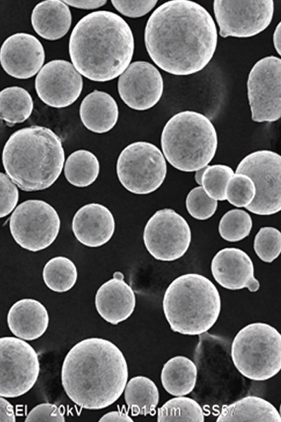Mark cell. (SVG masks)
Listing matches in <instances>:
<instances>
[{
  "label": "cell",
  "instance_id": "obj_1",
  "mask_svg": "<svg viewBox=\"0 0 281 422\" xmlns=\"http://www.w3.org/2000/svg\"><path fill=\"white\" fill-rule=\"evenodd\" d=\"M144 40L149 56L160 69L186 76L207 65L215 53L218 34L203 6L189 0H171L150 15Z\"/></svg>",
  "mask_w": 281,
  "mask_h": 422
},
{
  "label": "cell",
  "instance_id": "obj_2",
  "mask_svg": "<svg viewBox=\"0 0 281 422\" xmlns=\"http://www.w3.org/2000/svg\"><path fill=\"white\" fill-rule=\"evenodd\" d=\"M129 376L126 359L111 341L89 338L76 343L61 369L63 389L72 402L85 409H105L124 391Z\"/></svg>",
  "mask_w": 281,
  "mask_h": 422
},
{
  "label": "cell",
  "instance_id": "obj_3",
  "mask_svg": "<svg viewBox=\"0 0 281 422\" xmlns=\"http://www.w3.org/2000/svg\"><path fill=\"white\" fill-rule=\"evenodd\" d=\"M133 51L131 27L121 16L107 11L84 16L69 41L72 65L94 82H107L121 75L129 66Z\"/></svg>",
  "mask_w": 281,
  "mask_h": 422
},
{
  "label": "cell",
  "instance_id": "obj_4",
  "mask_svg": "<svg viewBox=\"0 0 281 422\" xmlns=\"http://www.w3.org/2000/svg\"><path fill=\"white\" fill-rule=\"evenodd\" d=\"M2 162L6 174L24 191L49 188L65 162L62 141L51 129L30 126L13 132L6 142Z\"/></svg>",
  "mask_w": 281,
  "mask_h": 422
},
{
  "label": "cell",
  "instance_id": "obj_5",
  "mask_svg": "<svg viewBox=\"0 0 281 422\" xmlns=\"http://www.w3.org/2000/svg\"><path fill=\"white\" fill-rule=\"evenodd\" d=\"M162 307L173 331L198 335L216 324L221 310V300L211 280L202 274L189 273L176 278L169 285Z\"/></svg>",
  "mask_w": 281,
  "mask_h": 422
},
{
  "label": "cell",
  "instance_id": "obj_6",
  "mask_svg": "<svg viewBox=\"0 0 281 422\" xmlns=\"http://www.w3.org/2000/svg\"><path fill=\"white\" fill-rule=\"evenodd\" d=\"M218 146L216 129L204 115L184 110L164 125L161 146L166 160L182 172H196L214 158Z\"/></svg>",
  "mask_w": 281,
  "mask_h": 422
},
{
  "label": "cell",
  "instance_id": "obj_7",
  "mask_svg": "<svg viewBox=\"0 0 281 422\" xmlns=\"http://www.w3.org/2000/svg\"><path fill=\"white\" fill-rule=\"evenodd\" d=\"M231 358L244 377L255 381L268 380L281 370V333L268 324L251 323L235 335Z\"/></svg>",
  "mask_w": 281,
  "mask_h": 422
},
{
  "label": "cell",
  "instance_id": "obj_8",
  "mask_svg": "<svg viewBox=\"0 0 281 422\" xmlns=\"http://www.w3.org/2000/svg\"><path fill=\"white\" fill-rule=\"evenodd\" d=\"M166 170L162 151L146 141H136L126 146L116 165L121 184L137 195L149 194L159 188L165 179Z\"/></svg>",
  "mask_w": 281,
  "mask_h": 422
},
{
  "label": "cell",
  "instance_id": "obj_9",
  "mask_svg": "<svg viewBox=\"0 0 281 422\" xmlns=\"http://www.w3.org/2000/svg\"><path fill=\"white\" fill-rule=\"evenodd\" d=\"M60 228L55 208L42 200H27L15 207L9 219L11 234L21 248L37 252L56 239Z\"/></svg>",
  "mask_w": 281,
  "mask_h": 422
},
{
  "label": "cell",
  "instance_id": "obj_10",
  "mask_svg": "<svg viewBox=\"0 0 281 422\" xmlns=\"http://www.w3.org/2000/svg\"><path fill=\"white\" fill-rule=\"evenodd\" d=\"M236 173L249 177L256 186L252 203L245 207L259 215H271L281 211V155L260 150L246 155L238 164Z\"/></svg>",
  "mask_w": 281,
  "mask_h": 422
},
{
  "label": "cell",
  "instance_id": "obj_11",
  "mask_svg": "<svg viewBox=\"0 0 281 422\" xmlns=\"http://www.w3.org/2000/svg\"><path fill=\"white\" fill-rule=\"evenodd\" d=\"M40 371L34 349L19 338L0 339V395L20 397L35 384Z\"/></svg>",
  "mask_w": 281,
  "mask_h": 422
},
{
  "label": "cell",
  "instance_id": "obj_12",
  "mask_svg": "<svg viewBox=\"0 0 281 422\" xmlns=\"http://www.w3.org/2000/svg\"><path fill=\"white\" fill-rule=\"evenodd\" d=\"M247 96L251 119L275 122L281 117V59L264 57L251 68L247 79Z\"/></svg>",
  "mask_w": 281,
  "mask_h": 422
},
{
  "label": "cell",
  "instance_id": "obj_13",
  "mask_svg": "<svg viewBox=\"0 0 281 422\" xmlns=\"http://www.w3.org/2000/svg\"><path fill=\"white\" fill-rule=\"evenodd\" d=\"M143 241L156 260H176L183 256L191 242V230L186 220L175 210L164 208L155 212L147 222Z\"/></svg>",
  "mask_w": 281,
  "mask_h": 422
},
{
  "label": "cell",
  "instance_id": "obj_14",
  "mask_svg": "<svg viewBox=\"0 0 281 422\" xmlns=\"http://www.w3.org/2000/svg\"><path fill=\"white\" fill-rule=\"evenodd\" d=\"M213 7L223 38L254 37L268 27L274 13L272 0H215Z\"/></svg>",
  "mask_w": 281,
  "mask_h": 422
},
{
  "label": "cell",
  "instance_id": "obj_15",
  "mask_svg": "<svg viewBox=\"0 0 281 422\" xmlns=\"http://www.w3.org/2000/svg\"><path fill=\"white\" fill-rule=\"evenodd\" d=\"M81 74L69 61L53 60L46 63L35 79L39 98L46 105L56 108L74 103L82 91Z\"/></svg>",
  "mask_w": 281,
  "mask_h": 422
},
{
  "label": "cell",
  "instance_id": "obj_16",
  "mask_svg": "<svg viewBox=\"0 0 281 422\" xmlns=\"http://www.w3.org/2000/svg\"><path fill=\"white\" fill-rule=\"evenodd\" d=\"M117 89L127 106L136 110H146L160 100L164 82L155 65L138 60L131 63L119 76Z\"/></svg>",
  "mask_w": 281,
  "mask_h": 422
},
{
  "label": "cell",
  "instance_id": "obj_17",
  "mask_svg": "<svg viewBox=\"0 0 281 422\" xmlns=\"http://www.w3.org/2000/svg\"><path fill=\"white\" fill-rule=\"evenodd\" d=\"M45 51L34 36L19 32L9 36L0 50V61L4 71L17 79H28L42 68Z\"/></svg>",
  "mask_w": 281,
  "mask_h": 422
},
{
  "label": "cell",
  "instance_id": "obj_18",
  "mask_svg": "<svg viewBox=\"0 0 281 422\" xmlns=\"http://www.w3.org/2000/svg\"><path fill=\"white\" fill-rule=\"evenodd\" d=\"M211 270L215 281L228 290L247 288L256 292L259 289L253 262L241 249L226 248L219 250L211 260Z\"/></svg>",
  "mask_w": 281,
  "mask_h": 422
},
{
  "label": "cell",
  "instance_id": "obj_19",
  "mask_svg": "<svg viewBox=\"0 0 281 422\" xmlns=\"http://www.w3.org/2000/svg\"><path fill=\"white\" fill-rule=\"evenodd\" d=\"M72 232L82 245L97 248L107 243L115 229L111 211L100 203H89L80 207L72 222Z\"/></svg>",
  "mask_w": 281,
  "mask_h": 422
},
{
  "label": "cell",
  "instance_id": "obj_20",
  "mask_svg": "<svg viewBox=\"0 0 281 422\" xmlns=\"http://www.w3.org/2000/svg\"><path fill=\"white\" fill-rule=\"evenodd\" d=\"M95 306L107 322L117 325L130 317L136 307V295L124 279L113 277L103 283L95 296Z\"/></svg>",
  "mask_w": 281,
  "mask_h": 422
},
{
  "label": "cell",
  "instance_id": "obj_21",
  "mask_svg": "<svg viewBox=\"0 0 281 422\" xmlns=\"http://www.w3.org/2000/svg\"><path fill=\"white\" fill-rule=\"evenodd\" d=\"M49 316L45 306L39 301L24 298L16 301L7 314L8 326L16 337L34 340L46 332Z\"/></svg>",
  "mask_w": 281,
  "mask_h": 422
},
{
  "label": "cell",
  "instance_id": "obj_22",
  "mask_svg": "<svg viewBox=\"0 0 281 422\" xmlns=\"http://www.w3.org/2000/svg\"><path fill=\"white\" fill-rule=\"evenodd\" d=\"M31 23L36 33L47 40H57L69 31L72 15L67 5L60 0H46L34 8Z\"/></svg>",
  "mask_w": 281,
  "mask_h": 422
},
{
  "label": "cell",
  "instance_id": "obj_23",
  "mask_svg": "<svg viewBox=\"0 0 281 422\" xmlns=\"http://www.w3.org/2000/svg\"><path fill=\"white\" fill-rule=\"evenodd\" d=\"M79 115L84 127L92 132L103 134L111 130L119 117L118 106L107 92L94 90L82 100Z\"/></svg>",
  "mask_w": 281,
  "mask_h": 422
},
{
  "label": "cell",
  "instance_id": "obj_24",
  "mask_svg": "<svg viewBox=\"0 0 281 422\" xmlns=\"http://www.w3.org/2000/svg\"><path fill=\"white\" fill-rule=\"evenodd\" d=\"M217 422H281L277 409L268 401L257 396H247L223 406Z\"/></svg>",
  "mask_w": 281,
  "mask_h": 422
},
{
  "label": "cell",
  "instance_id": "obj_25",
  "mask_svg": "<svg viewBox=\"0 0 281 422\" xmlns=\"http://www.w3.org/2000/svg\"><path fill=\"white\" fill-rule=\"evenodd\" d=\"M197 377L195 364L185 356L169 359L161 371V382L164 390L173 396H185L195 388Z\"/></svg>",
  "mask_w": 281,
  "mask_h": 422
},
{
  "label": "cell",
  "instance_id": "obj_26",
  "mask_svg": "<svg viewBox=\"0 0 281 422\" xmlns=\"http://www.w3.org/2000/svg\"><path fill=\"white\" fill-rule=\"evenodd\" d=\"M124 399L133 416L154 415L159 393L153 381L146 376H137L127 382Z\"/></svg>",
  "mask_w": 281,
  "mask_h": 422
},
{
  "label": "cell",
  "instance_id": "obj_27",
  "mask_svg": "<svg viewBox=\"0 0 281 422\" xmlns=\"http://www.w3.org/2000/svg\"><path fill=\"white\" fill-rule=\"evenodd\" d=\"M100 164L97 157L88 150L72 153L64 165V174L72 185L84 188L92 184L98 178Z\"/></svg>",
  "mask_w": 281,
  "mask_h": 422
},
{
  "label": "cell",
  "instance_id": "obj_28",
  "mask_svg": "<svg viewBox=\"0 0 281 422\" xmlns=\"http://www.w3.org/2000/svg\"><path fill=\"white\" fill-rule=\"evenodd\" d=\"M33 106L31 95L22 87H9L0 93L1 118L9 125L25 122Z\"/></svg>",
  "mask_w": 281,
  "mask_h": 422
},
{
  "label": "cell",
  "instance_id": "obj_29",
  "mask_svg": "<svg viewBox=\"0 0 281 422\" xmlns=\"http://www.w3.org/2000/svg\"><path fill=\"white\" fill-rule=\"evenodd\" d=\"M42 276L44 283L50 290L63 293L70 290L76 283L77 270L70 259L57 256L46 263Z\"/></svg>",
  "mask_w": 281,
  "mask_h": 422
},
{
  "label": "cell",
  "instance_id": "obj_30",
  "mask_svg": "<svg viewBox=\"0 0 281 422\" xmlns=\"http://www.w3.org/2000/svg\"><path fill=\"white\" fill-rule=\"evenodd\" d=\"M158 422H204V411L192 398L178 396L166 401L157 411Z\"/></svg>",
  "mask_w": 281,
  "mask_h": 422
},
{
  "label": "cell",
  "instance_id": "obj_31",
  "mask_svg": "<svg viewBox=\"0 0 281 422\" xmlns=\"http://www.w3.org/2000/svg\"><path fill=\"white\" fill-rule=\"evenodd\" d=\"M252 228V219L244 210L232 209L226 212L218 224L221 237L229 242L240 241L249 236Z\"/></svg>",
  "mask_w": 281,
  "mask_h": 422
},
{
  "label": "cell",
  "instance_id": "obj_32",
  "mask_svg": "<svg viewBox=\"0 0 281 422\" xmlns=\"http://www.w3.org/2000/svg\"><path fill=\"white\" fill-rule=\"evenodd\" d=\"M234 174L233 169L226 165H207L201 186L211 198L216 200H225L228 182Z\"/></svg>",
  "mask_w": 281,
  "mask_h": 422
},
{
  "label": "cell",
  "instance_id": "obj_33",
  "mask_svg": "<svg viewBox=\"0 0 281 422\" xmlns=\"http://www.w3.org/2000/svg\"><path fill=\"white\" fill-rule=\"evenodd\" d=\"M256 186L246 174L235 173L229 179L226 189V199L237 207H247L254 200Z\"/></svg>",
  "mask_w": 281,
  "mask_h": 422
},
{
  "label": "cell",
  "instance_id": "obj_34",
  "mask_svg": "<svg viewBox=\"0 0 281 422\" xmlns=\"http://www.w3.org/2000/svg\"><path fill=\"white\" fill-rule=\"evenodd\" d=\"M254 250L263 262H273L281 253L280 231L272 226L261 227L255 236Z\"/></svg>",
  "mask_w": 281,
  "mask_h": 422
},
{
  "label": "cell",
  "instance_id": "obj_35",
  "mask_svg": "<svg viewBox=\"0 0 281 422\" xmlns=\"http://www.w3.org/2000/svg\"><path fill=\"white\" fill-rule=\"evenodd\" d=\"M185 206L188 213L195 219L205 220L216 212L218 202L211 198L202 186L195 187L187 195Z\"/></svg>",
  "mask_w": 281,
  "mask_h": 422
},
{
  "label": "cell",
  "instance_id": "obj_36",
  "mask_svg": "<svg viewBox=\"0 0 281 422\" xmlns=\"http://www.w3.org/2000/svg\"><path fill=\"white\" fill-rule=\"evenodd\" d=\"M1 218L8 216L15 207L18 202L19 192L16 184L6 174L1 172Z\"/></svg>",
  "mask_w": 281,
  "mask_h": 422
},
{
  "label": "cell",
  "instance_id": "obj_37",
  "mask_svg": "<svg viewBox=\"0 0 281 422\" xmlns=\"http://www.w3.org/2000/svg\"><path fill=\"white\" fill-rule=\"evenodd\" d=\"M65 421V418L61 408L51 403H42L35 406L25 419V422H64Z\"/></svg>",
  "mask_w": 281,
  "mask_h": 422
},
{
  "label": "cell",
  "instance_id": "obj_38",
  "mask_svg": "<svg viewBox=\"0 0 281 422\" xmlns=\"http://www.w3.org/2000/svg\"><path fill=\"white\" fill-rule=\"evenodd\" d=\"M112 4L122 15L129 18H139L148 13L157 1H111Z\"/></svg>",
  "mask_w": 281,
  "mask_h": 422
},
{
  "label": "cell",
  "instance_id": "obj_39",
  "mask_svg": "<svg viewBox=\"0 0 281 422\" xmlns=\"http://www.w3.org/2000/svg\"><path fill=\"white\" fill-rule=\"evenodd\" d=\"M15 415L13 405L4 397H0V422H15Z\"/></svg>",
  "mask_w": 281,
  "mask_h": 422
},
{
  "label": "cell",
  "instance_id": "obj_40",
  "mask_svg": "<svg viewBox=\"0 0 281 422\" xmlns=\"http://www.w3.org/2000/svg\"><path fill=\"white\" fill-rule=\"evenodd\" d=\"M100 422H133V419L129 416L127 412L122 411H112L103 415L100 419Z\"/></svg>",
  "mask_w": 281,
  "mask_h": 422
},
{
  "label": "cell",
  "instance_id": "obj_41",
  "mask_svg": "<svg viewBox=\"0 0 281 422\" xmlns=\"http://www.w3.org/2000/svg\"><path fill=\"white\" fill-rule=\"evenodd\" d=\"M67 5L81 9H94L105 5L107 1H63Z\"/></svg>",
  "mask_w": 281,
  "mask_h": 422
},
{
  "label": "cell",
  "instance_id": "obj_42",
  "mask_svg": "<svg viewBox=\"0 0 281 422\" xmlns=\"http://www.w3.org/2000/svg\"><path fill=\"white\" fill-rule=\"evenodd\" d=\"M273 41L275 51L281 56V21L275 29Z\"/></svg>",
  "mask_w": 281,
  "mask_h": 422
},
{
  "label": "cell",
  "instance_id": "obj_43",
  "mask_svg": "<svg viewBox=\"0 0 281 422\" xmlns=\"http://www.w3.org/2000/svg\"><path fill=\"white\" fill-rule=\"evenodd\" d=\"M207 167V166H206ZM206 167L201 168L195 172V179L197 184H202V176Z\"/></svg>",
  "mask_w": 281,
  "mask_h": 422
},
{
  "label": "cell",
  "instance_id": "obj_44",
  "mask_svg": "<svg viewBox=\"0 0 281 422\" xmlns=\"http://www.w3.org/2000/svg\"><path fill=\"white\" fill-rule=\"evenodd\" d=\"M113 277L124 279V275L120 271H115L113 274Z\"/></svg>",
  "mask_w": 281,
  "mask_h": 422
},
{
  "label": "cell",
  "instance_id": "obj_45",
  "mask_svg": "<svg viewBox=\"0 0 281 422\" xmlns=\"http://www.w3.org/2000/svg\"><path fill=\"white\" fill-rule=\"evenodd\" d=\"M279 413H280V417H281V403H280V411H279Z\"/></svg>",
  "mask_w": 281,
  "mask_h": 422
}]
</instances>
